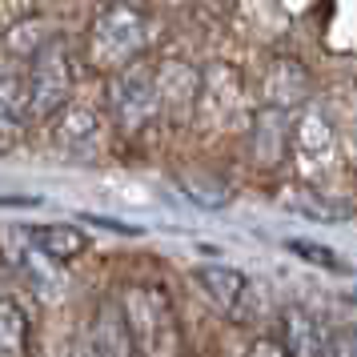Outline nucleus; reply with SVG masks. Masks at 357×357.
Instances as JSON below:
<instances>
[{"label":"nucleus","mask_w":357,"mask_h":357,"mask_svg":"<svg viewBox=\"0 0 357 357\" xmlns=\"http://www.w3.org/2000/svg\"><path fill=\"white\" fill-rule=\"evenodd\" d=\"M193 277H197V285L205 289V297H209L225 317H233V321H245V317H249L253 285H249V277H245L241 269H233V265H201Z\"/></svg>","instance_id":"obj_10"},{"label":"nucleus","mask_w":357,"mask_h":357,"mask_svg":"<svg viewBox=\"0 0 357 357\" xmlns=\"http://www.w3.org/2000/svg\"><path fill=\"white\" fill-rule=\"evenodd\" d=\"M245 137H249V161L273 173L289 161L293 149V113L285 109H273V105H257L249 113V125H245Z\"/></svg>","instance_id":"obj_6"},{"label":"nucleus","mask_w":357,"mask_h":357,"mask_svg":"<svg viewBox=\"0 0 357 357\" xmlns=\"http://www.w3.org/2000/svg\"><path fill=\"white\" fill-rule=\"evenodd\" d=\"M341 153V137H337V121L329 113V105L317 97H309L297 113H293V149L289 161L297 165V173L317 185L333 173Z\"/></svg>","instance_id":"obj_4"},{"label":"nucleus","mask_w":357,"mask_h":357,"mask_svg":"<svg viewBox=\"0 0 357 357\" xmlns=\"http://www.w3.org/2000/svg\"><path fill=\"white\" fill-rule=\"evenodd\" d=\"M29 125H33V105H29L24 68H13L4 61L0 65V149L17 145Z\"/></svg>","instance_id":"obj_11"},{"label":"nucleus","mask_w":357,"mask_h":357,"mask_svg":"<svg viewBox=\"0 0 357 357\" xmlns=\"http://www.w3.org/2000/svg\"><path fill=\"white\" fill-rule=\"evenodd\" d=\"M24 84H29L33 121H52V116L73 100L77 68H73V52H68V45L61 36H49V40L29 56V65H24Z\"/></svg>","instance_id":"obj_5"},{"label":"nucleus","mask_w":357,"mask_h":357,"mask_svg":"<svg viewBox=\"0 0 357 357\" xmlns=\"http://www.w3.org/2000/svg\"><path fill=\"white\" fill-rule=\"evenodd\" d=\"M157 73V97H161V116L169 121H193L197 116V100H201V68L189 61L169 56L161 65H153Z\"/></svg>","instance_id":"obj_8"},{"label":"nucleus","mask_w":357,"mask_h":357,"mask_svg":"<svg viewBox=\"0 0 357 357\" xmlns=\"http://www.w3.org/2000/svg\"><path fill=\"white\" fill-rule=\"evenodd\" d=\"M24 337H29V321H24L20 305L8 293H0V357H20Z\"/></svg>","instance_id":"obj_14"},{"label":"nucleus","mask_w":357,"mask_h":357,"mask_svg":"<svg viewBox=\"0 0 357 357\" xmlns=\"http://www.w3.org/2000/svg\"><path fill=\"white\" fill-rule=\"evenodd\" d=\"M293 205H297V213H305L313 221H345L349 217L345 205H337L333 197H325V193H301Z\"/></svg>","instance_id":"obj_17"},{"label":"nucleus","mask_w":357,"mask_h":357,"mask_svg":"<svg viewBox=\"0 0 357 357\" xmlns=\"http://www.w3.org/2000/svg\"><path fill=\"white\" fill-rule=\"evenodd\" d=\"M24 237H29V245H33L36 253H45L49 261H73V257H81L84 249H89V237H84V229L68 225V221L29 225V229H24Z\"/></svg>","instance_id":"obj_13"},{"label":"nucleus","mask_w":357,"mask_h":357,"mask_svg":"<svg viewBox=\"0 0 357 357\" xmlns=\"http://www.w3.org/2000/svg\"><path fill=\"white\" fill-rule=\"evenodd\" d=\"M177 185H181V193L189 197L193 205H201V209H221L229 201L225 185H213V181H205V177H177Z\"/></svg>","instance_id":"obj_15"},{"label":"nucleus","mask_w":357,"mask_h":357,"mask_svg":"<svg viewBox=\"0 0 357 357\" xmlns=\"http://www.w3.org/2000/svg\"><path fill=\"white\" fill-rule=\"evenodd\" d=\"M149 40H153V24L145 8L137 0H113L89 24V65L109 77L116 68L141 61Z\"/></svg>","instance_id":"obj_2"},{"label":"nucleus","mask_w":357,"mask_h":357,"mask_svg":"<svg viewBox=\"0 0 357 357\" xmlns=\"http://www.w3.org/2000/svg\"><path fill=\"white\" fill-rule=\"evenodd\" d=\"M285 249L289 253H297L301 261H309V265H317V269H333V273H345V261L329 249V245H317V241H301V237H293V241H285Z\"/></svg>","instance_id":"obj_16"},{"label":"nucleus","mask_w":357,"mask_h":357,"mask_svg":"<svg viewBox=\"0 0 357 357\" xmlns=\"http://www.w3.org/2000/svg\"><path fill=\"white\" fill-rule=\"evenodd\" d=\"M52 121H56L52 125V145H56V153H65L68 161H93L100 153V116L93 109L68 100Z\"/></svg>","instance_id":"obj_9"},{"label":"nucleus","mask_w":357,"mask_h":357,"mask_svg":"<svg viewBox=\"0 0 357 357\" xmlns=\"http://www.w3.org/2000/svg\"><path fill=\"white\" fill-rule=\"evenodd\" d=\"M105 109H109V121L116 125V132H125V137H141L161 121L157 73L145 56L105 77Z\"/></svg>","instance_id":"obj_3"},{"label":"nucleus","mask_w":357,"mask_h":357,"mask_svg":"<svg viewBox=\"0 0 357 357\" xmlns=\"http://www.w3.org/2000/svg\"><path fill=\"white\" fill-rule=\"evenodd\" d=\"M116 305H121V317H125V329H129L137 357H185L181 317L165 285L132 281V285H125Z\"/></svg>","instance_id":"obj_1"},{"label":"nucleus","mask_w":357,"mask_h":357,"mask_svg":"<svg viewBox=\"0 0 357 357\" xmlns=\"http://www.w3.org/2000/svg\"><path fill=\"white\" fill-rule=\"evenodd\" d=\"M325 357H357V325H341L329 333V349Z\"/></svg>","instance_id":"obj_18"},{"label":"nucleus","mask_w":357,"mask_h":357,"mask_svg":"<svg viewBox=\"0 0 357 357\" xmlns=\"http://www.w3.org/2000/svg\"><path fill=\"white\" fill-rule=\"evenodd\" d=\"M281 345L289 357H325L329 349V329L305 305H289L281 317Z\"/></svg>","instance_id":"obj_12"},{"label":"nucleus","mask_w":357,"mask_h":357,"mask_svg":"<svg viewBox=\"0 0 357 357\" xmlns=\"http://www.w3.org/2000/svg\"><path fill=\"white\" fill-rule=\"evenodd\" d=\"M309 97H313V73H309L305 61H297V56H273L269 65L261 68L257 105H273V109L297 113Z\"/></svg>","instance_id":"obj_7"},{"label":"nucleus","mask_w":357,"mask_h":357,"mask_svg":"<svg viewBox=\"0 0 357 357\" xmlns=\"http://www.w3.org/2000/svg\"><path fill=\"white\" fill-rule=\"evenodd\" d=\"M68 357H97V354H93V345H77Z\"/></svg>","instance_id":"obj_20"},{"label":"nucleus","mask_w":357,"mask_h":357,"mask_svg":"<svg viewBox=\"0 0 357 357\" xmlns=\"http://www.w3.org/2000/svg\"><path fill=\"white\" fill-rule=\"evenodd\" d=\"M249 357H289V354H285V345H281V341H273V337H261V341H253V349H249Z\"/></svg>","instance_id":"obj_19"}]
</instances>
